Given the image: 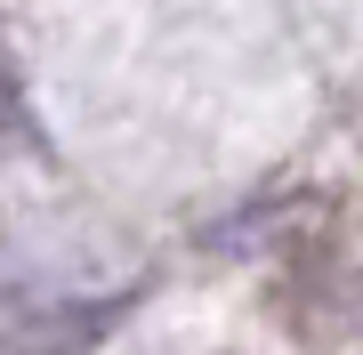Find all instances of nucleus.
Wrapping results in <instances>:
<instances>
[]
</instances>
